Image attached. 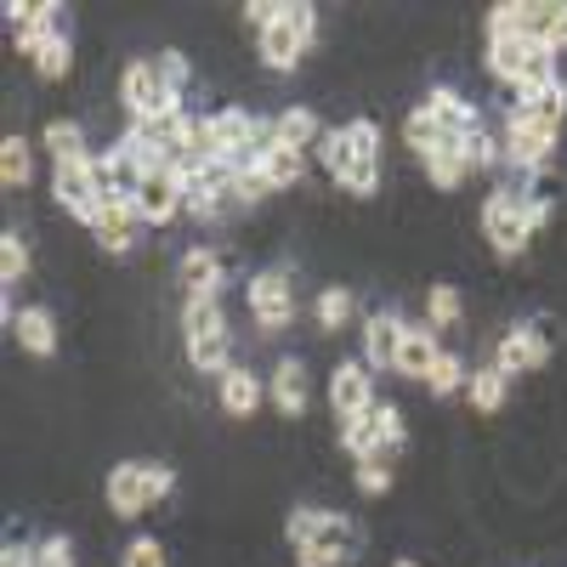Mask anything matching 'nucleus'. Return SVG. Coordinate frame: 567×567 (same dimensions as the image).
<instances>
[{"mask_svg":"<svg viewBox=\"0 0 567 567\" xmlns=\"http://www.w3.org/2000/svg\"><path fill=\"white\" fill-rule=\"evenodd\" d=\"M216 398H221V409L233 414V420H250L261 403H267V381L256 369H245V363H233L221 381H216Z\"/></svg>","mask_w":567,"mask_h":567,"instance_id":"16","label":"nucleus"},{"mask_svg":"<svg viewBox=\"0 0 567 567\" xmlns=\"http://www.w3.org/2000/svg\"><path fill=\"white\" fill-rule=\"evenodd\" d=\"M460 386H471V369H465V358H460V352H449V347H443V358L432 363V374H425V392L454 398Z\"/></svg>","mask_w":567,"mask_h":567,"instance_id":"35","label":"nucleus"},{"mask_svg":"<svg viewBox=\"0 0 567 567\" xmlns=\"http://www.w3.org/2000/svg\"><path fill=\"white\" fill-rule=\"evenodd\" d=\"M34 567H80V561H74V539H69V534L34 539Z\"/></svg>","mask_w":567,"mask_h":567,"instance_id":"40","label":"nucleus"},{"mask_svg":"<svg viewBox=\"0 0 567 567\" xmlns=\"http://www.w3.org/2000/svg\"><path fill=\"white\" fill-rule=\"evenodd\" d=\"M523 187H534V182H499L483 199V239L494 256H523L534 239V227L523 216Z\"/></svg>","mask_w":567,"mask_h":567,"instance_id":"4","label":"nucleus"},{"mask_svg":"<svg viewBox=\"0 0 567 567\" xmlns=\"http://www.w3.org/2000/svg\"><path fill=\"white\" fill-rule=\"evenodd\" d=\"M284 7H290V0H250V7H245V23L261 34V29H272V23L284 18Z\"/></svg>","mask_w":567,"mask_h":567,"instance_id":"44","label":"nucleus"},{"mask_svg":"<svg viewBox=\"0 0 567 567\" xmlns=\"http://www.w3.org/2000/svg\"><path fill=\"white\" fill-rule=\"evenodd\" d=\"M120 567H165V545L154 534H136V539H125Z\"/></svg>","mask_w":567,"mask_h":567,"instance_id":"39","label":"nucleus"},{"mask_svg":"<svg viewBox=\"0 0 567 567\" xmlns=\"http://www.w3.org/2000/svg\"><path fill=\"white\" fill-rule=\"evenodd\" d=\"M245 307L261 329H290L296 323V284H290V267H261L250 272L245 284Z\"/></svg>","mask_w":567,"mask_h":567,"instance_id":"6","label":"nucleus"},{"mask_svg":"<svg viewBox=\"0 0 567 567\" xmlns=\"http://www.w3.org/2000/svg\"><path fill=\"white\" fill-rule=\"evenodd\" d=\"M523 216H528V227L539 233V227H550L556 199H550V194H539V187H523Z\"/></svg>","mask_w":567,"mask_h":567,"instance_id":"43","label":"nucleus"},{"mask_svg":"<svg viewBox=\"0 0 567 567\" xmlns=\"http://www.w3.org/2000/svg\"><path fill=\"white\" fill-rule=\"evenodd\" d=\"M284 539H290V550L318 545V539H329V545H347L352 556L363 550V528L352 523L347 511H329V505H296L290 516H284Z\"/></svg>","mask_w":567,"mask_h":567,"instance_id":"5","label":"nucleus"},{"mask_svg":"<svg viewBox=\"0 0 567 567\" xmlns=\"http://www.w3.org/2000/svg\"><path fill=\"white\" fill-rule=\"evenodd\" d=\"M52 199L74 216V221H97L103 210V171H97V148H85V154H69V159H52Z\"/></svg>","mask_w":567,"mask_h":567,"instance_id":"3","label":"nucleus"},{"mask_svg":"<svg viewBox=\"0 0 567 567\" xmlns=\"http://www.w3.org/2000/svg\"><path fill=\"white\" fill-rule=\"evenodd\" d=\"M403 142H409V154H432V148H443V142H449V131L432 120V114H425V109H409V120H403Z\"/></svg>","mask_w":567,"mask_h":567,"instance_id":"34","label":"nucleus"},{"mask_svg":"<svg viewBox=\"0 0 567 567\" xmlns=\"http://www.w3.org/2000/svg\"><path fill=\"white\" fill-rule=\"evenodd\" d=\"M460 318H465L460 290H454V284H432V290H425V323H432L437 336H443V329H454Z\"/></svg>","mask_w":567,"mask_h":567,"instance_id":"31","label":"nucleus"},{"mask_svg":"<svg viewBox=\"0 0 567 567\" xmlns=\"http://www.w3.org/2000/svg\"><path fill=\"white\" fill-rule=\"evenodd\" d=\"M336 437H341V449L352 454V465L369 460V454H381V432H374V414H369V409H363V414H341Z\"/></svg>","mask_w":567,"mask_h":567,"instance_id":"25","label":"nucleus"},{"mask_svg":"<svg viewBox=\"0 0 567 567\" xmlns=\"http://www.w3.org/2000/svg\"><path fill=\"white\" fill-rule=\"evenodd\" d=\"M312 318L323 336H336V329H347L358 318V296H352V284H323V290L312 296Z\"/></svg>","mask_w":567,"mask_h":567,"instance_id":"20","label":"nucleus"},{"mask_svg":"<svg viewBox=\"0 0 567 567\" xmlns=\"http://www.w3.org/2000/svg\"><path fill=\"white\" fill-rule=\"evenodd\" d=\"M374 403H381L374 398V369L363 358H341L336 374H329V409H336V420L341 414H363Z\"/></svg>","mask_w":567,"mask_h":567,"instance_id":"9","label":"nucleus"},{"mask_svg":"<svg viewBox=\"0 0 567 567\" xmlns=\"http://www.w3.org/2000/svg\"><path fill=\"white\" fill-rule=\"evenodd\" d=\"M318 159L347 194H358V199L381 194V125L374 120H347L336 131H323Z\"/></svg>","mask_w":567,"mask_h":567,"instance_id":"1","label":"nucleus"},{"mask_svg":"<svg viewBox=\"0 0 567 567\" xmlns=\"http://www.w3.org/2000/svg\"><path fill=\"white\" fill-rule=\"evenodd\" d=\"M227 187H233V205H261L267 194H278L261 159H239V165H233V176H227Z\"/></svg>","mask_w":567,"mask_h":567,"instance_id":"26","label":"nucleus"},{"mask_svg":"<svg viewBox=\"0 0 567 567\" xmlns=\"http://www.w3.org/2000/svg\"><path fill=\"white\" fill-rule=\"evenodd\" d=\"M534 45H545V40H534V34H516V40H488V52H483V63H488V74L494 80H516L523 74V63H528V52Z\"/></svg>","mask_w":567,"mask_h":567,"instance_id":"24","label":"nucleus"},{"mask_svg":"<svg viewBox=\"0 0 567 567\" xmlns=\"http://www.w3.org/2000/svg\"><path fill=\"white\" fill-rule=\"evenodd\" d=\"M420 109L425 114H432L449 136H465V131H477V125H488L483 120V109L477 103H471L465 97V91L460 85H425V97H420Z\"/></svg>","mask_w":567,"mask_h":567,"instance_id":"11","label":"nucleus"},{"mask_svg":"<svg viewBox=\"0 0 567 567\" xmlns=\"http://www.w3.org/2000/svg\"><path fill=\"white\" fill-rule=\"evenodd\" d=\"M23 278H29V239L23 227H7L0 233V290H18Z\"/></svg>","mask_w":567,"mask_h":567,"instance_id":"29","label":"nucleus"},{"mask_svg":"<svg viewBox=\"0 0 567 567\" xmlns=\"http://www.w3.org/2000/svg\"><path fill=\"white\" fill-rule=\"evenodd\" d=\"M12 336H18V347L29 352V358H58V318L45 312V307H23L18 318H12Z\"/></svg>","mask_w":567,"mask_h":567,"instance_id":"18","label":"nucleus"},{"mask_svg":"<svg viewBox=\"0 0 567 567\" xmlns=\"http://www.w3.org/2000/svg\"><path fill=\"white\" fill-rule=\"evenodd\" d=\"M545 45L561 58L567 52V0H556V18H550V34H545Z\"/></svg>","mask_w":567,"mask_h":567,"instance_id":"47","label":"nucleus"},{"mask_svg":"<svg viewBox=\"0 0 567 567\" xmlns=\"http://www.w3.org/2000/svg\"><path fill=\"white\" fill-rule=\"evenodd\" d=\"M261 165H267L272 187H296V182L307 176V154H301V148H290V142H272V148L261 154Z\"/></svg>","mask_w":567,"mask_h":567,"instance_id":"30","label":"nucleus"},{"mask_svg":"<svg viewBox=\"0 0 567 567\" xmlns=\"http://www.w3.org/2000/svg\"><path fill=\"white\" fill-rule=\"evenodd\" d=\"M352 488L358 494H386L392 488V454H369L352 465Z\"/></svg>","mask_w":567,"mask_h":567,"instance_id":"38","label":"nucleus"},{"mask_svg":"<svg viewBox=\"0 0 567 567\" xmlns=\"http://www.w3.org/2000/svg\"><path fill=\"white\" fill-rule=\"evenodd\" d=\"M471 409H483V414H499L505 409V398H511V374H499L494 363H483V369H471Z\"/></svg>","mask_w":567,"mask_h":567,"instance_id":"27","label":"nucleus"},{"mask_svg":"<svg viewBox=\"0 0 567 567\" xmlns=\"http://www.w3.org/2000/svg\"><path fill=\"white\" fill-rule=\"evenodd\" d=\"M0 567H34V539H7L0 545Z\"/></svg>","mask_w":567,"mask_h":567,"instance_id":"46","label":"nucleus"},{"mask_svg":"<svg viewBox=\"0 0 567 567\" xmlns=\"http://www.w3.org/2000/svg\"><path fill=\"white\" fill-rule=\"evenodd\" d=\"M256 45H261V63H267L272 74H290V69L312 52V45L301 40V29L290 23V7H284V18H278L272 29H261V34H256Z\"/></svg>","mask_w":567,"mask_h":567,"instance_id":"15","label":"nucleus"},{"mask_svg":"<svg viewBox=\"0 0 567 567\" xmlns=\"http://www.w3.org/2000/svg\"><path fill=\"white\" fill-rule=\"evenodd\" d=\"M29 63H34V74H40V80H63V74L74 69V34H52V40H45Z\"/></svg>","mask_w":567,"mask_h":567,"instance_id":"33","label":"nucleus"},{"mask_svg":"<svg viewBox=\"0 0 567 567\" xmlns=\"http://www.w3.org/2000/svg\"><path fill=\"white\" fill-rule=\"evenodd\" d=\"M443 358V341H437V329L432 323H414L403 329V347H398V374H414V381H425L432 374V363Z\"/></svg>","mask_w":567,"mask_h":567,"instance_id":"17","label":"nucleus"},{"mask_svg":"<svg viewBox=\"0 0 567 567\" xmlns=\"http://www.w3.org/2000/svg\"><path fill=\"white\" fill-rule=\"evenodd\" d=\"M369 414H374V432H381V454H398V449L409 443V425H403V409L381 398V403H374Z\"/></svg>","mask_w":567,"mask_h":567,"instance_id":"37","label":"nucleus"},{"mask_svg":"<svg viewBox=\"0 0 567 567\" xmlns=\"http://www.w3.org/2000/svg\"><path fill=\"white\" fill-rule=\"evenodd\" d=\"M420 165H425V176H432V187H443V194H454V187H460L471 171H477V165H471V154H465V142H460V136H449L443 148H432Z\"/></svg>","mask_w":567,"mask_h":567,"instance_id":"19","label":"nucleus"},{"mask_svg":"<svg viewBox=\"0 0 567 567\" xmlns=\"http://www.w3.org/2000/svg\"><path fill=\"white\" fill-rule=\"evenodd\" d=\"M347 561H352V550L347 545H329V539L296 550V567H347Z\"/></svg>","mask_w":567,"mask_h":567,"instance_id":"42","label":"nucleus"},{"mask_svg":"<svg viewBox=\"0 0 567 567\" xmlns=\"http://www.w3.org/2000/svg\"><path fill=\"white\" fill-rule=\"evenodd\" d=\"M267 392H272V409H278L284 420H301L307 403H312V374H307V363H301V358H278Z\"/></svg>","mask_w":567,"mask_h":567,"instance_id":"13","label":"nucleus"},{"mask_svg":"<svg viewBox=\"0 0 567 567\" xmlns=\"http://www.w3.org/2000/svg\"><path fill=\"white\" fill-rule=\"evenodd\" d=\"M290 23L301 29L307 45H318V7H312V0H290Z\"/></svg>","mask_w":567,"mask_h":567,"instance_id":"45","label":"nucleus"},{"mask_svg":"<svg viewBox=\"0 0 567 567\" xmlns=\"http://www.w3.org/2000/svg\"><path fill=\"white\" fill-rule=\"evenodd\" d=\"M136 210H142V221H148V227H165V221H176L187 210V187L171 171H159V176H148V182L136 187Z\"/></svg>","mask_w":567,"mask_h":567,"instance_id":"14","label":"nucleus"},{"mask_svg":"<svg viewBox=\"0 0 567 567\" xmlns=\"http://www.w3.org/2000/svg\"><path fill=\"white\" fill-rule=\"evenodd\" d=\"M403 329H409V318H403L398 307H374V312L363 318V363H369L374 374H381V369H398Z\"/></svg>","mask_w":567,"mask_h":567,"instance_id":"10","label":"nucleus"},{"mask_svg":"<svg viewBox=\"0 0 567 567\" xmlns=\"http://www.w3.org/2000/svg\"><path fill=\"white\" fill-rule=\"evenodd\" d=\"M216 329H227L221 296H187V301H182V347H187V341L216 336Z\"/></svg>","mask_w":567,"mask_h":567,"instance_id":"21","label":"nucleus"},{"mask_svg":"<svg viewBox=\"0 0 567 567\" xmlns=\"http://www.w3.org/2000/svg\"><path fill=\"white\" fill-rule=\"evenodd\" d=\"M392 567H420V561H414V556H398V561H392Z\"/></svg>","mask_w":567,"mask_h":567,"instance_id":"48","label":"nucleus"},{"mask_svg":"<svg viewBox=\"0 0 567 567\" xmlns=\"http://www.w3.org/2000/svg\"><path fill=\"white\" fill-rule=\"evenodd\" d=\"M483 34H488V40H516V34H528V0H505V7H488V12H483Z\"/></svg>","mask_w":567,"mask_h":567,"instance_id":"32","label":"nucleus"},{"mask_svg":"<svg viewBox=\"0 0 567 567\" xmlns=\"http://www.w3.org/2000/svg\"><path fill=\"white\" fill-rule=\"evenodd\" d=\"M550 363V336L539 323H511L499 336V352H494V369L499 374H528V369H545Z\"/></svg>","mask_w":567,"mask_h":567,"instance_id":"8","label":"nucleus"},{"mask_svg":"<svg viewBox=\"0 0 567 567\" xmlns=\"http://www.w3.org/2000/svg\"><path fill=\"white\" fill-rule=\"evenodd\" d=\"M40 136H45V154H52V159H69V154H85V148H91L80 120H45Z\"/></svg>","mask_w":567,"mask_h":567,"instance_id":"36","label":"nucleus"},{"mask_svg":"<svg viewBox=\"0 0 567 567\" xmlns=\"http://www.w3.org/2000/svg\"><path fill=\"white\" fill-rule=\"evenodd\" d=\"M171 488H176V471H171L165 460H120V465L109 471V483H103L109 511L125 516V523H136V516L148 511V505H159Z\"/></svg>","mask_w":567,"mask_h":567,"instance_id":"2","label":"nucleus"},{"mask_svg":"<svg viewBox=\"0 0 567 567\" xmlns=\"http://www.w3.org/2000/svg\"><path fill=\"white\" fill-rule=\"evenodd\" d=\"M154 69H159L165 91H187V80H194V63H187V52H176V45L154 58Z\"/></svg>","mask_w":567,"mask_h":567,"instance_id":"41","label":"nucleus"},{"mask_svg":"<svg viewBox=\"0 0 567 567\" xmlns=\"http://www.w3.org/2000/svg\"><path fill=\"white\" fill-rule=\"evenodd\" d=\"M176 278H182V301H187V296H221L227 261H221L216 245H187L182 261H176Z\"/></svg>","mask_w":567,"mask_h":567,"instance_id":"12","label":"nucleus"},{"mask_svg":"<svg viewBox=\"0 0 567 567\" xmlns=\"http://www.w3.org/2000/svg\"><path fill=\"white\" fill-rule=\"evenodd\" d=\"M142 227L148 221H142V210H136V194H109L97 221H91V239H97L103 250H114V256H125V250H136Z\"/></svg>","mask_w":567,"mask_h":567,"instance_id":"7","label":"nucleus"},{"mask_svg":"<svg viewBox=\"0 0 567 567\" xmlns=\"http://www.w3.org/2000/svg\"><path fill=\"white\" fill-rule=\"evenodd\" d=\"M0 182L7 187H29L34 182V148H29V136H0Z\"/></svg>","mask_w":567,"mask_h":567,"instance_id":"28","label":"nucleus"},{"mask_svg":"<svg viewBox=\"0 0 567 567\" xmlns=\"http://www.w3.org/2000/svg\"><path fill=\"white\" fill-rule=\"evenodd\" d=\"M97 171H103V194H136V187H142V171L125 154L120 136L109 142V148H97Z\"/></svg>","mask_w":567,"mask_h":567,"instance_id":"22","label":"nucleus"},{"mask_svg":"<svg viewBox=\"0 0 567 567\" xmlns=\"http://www.w3.org/2000/svg\"><path fill=\"white\" fill-rule=\"evenodd\" d=\"M272 125H278V142H290V148H301V154L323 142V125H318V114H312L307 103L278 109V114H272Z\"/></svg>","mask_w":567,"mask_h":567,"instance_id":"23","label":"nucleus"}]
</instances>
